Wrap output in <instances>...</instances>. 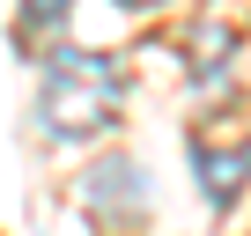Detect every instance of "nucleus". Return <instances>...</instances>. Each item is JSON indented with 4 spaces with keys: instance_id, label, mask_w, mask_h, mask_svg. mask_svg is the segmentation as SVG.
Segmentation results:
<instances>
[{
    "instance_id": "f03ea898",
    "label": "nucleus",
    "mask_w": 251,
    "mask_h": 236,
    "mask_svg": "<svg viewBox=\"0 0 251 236\" xmlns=\"http://www.w3.org/2000/svg\"><path fill=\"white\" fill-rule=\"evenodd\" d=\"M192 170H200V199L207 207H236V192L251 185V133L236 148H214L207 133H192Z\"/></svg>"
},
{
    "instance_id": "20e7f679",
    "label": "nucleus",
    "mask_w": 251,
    "mask_h": 236,
    "mask_svg": "<svg viewBox=\"0 0 251 236\" xmlns=\"http://www.w3.org/2000/svg\"><path fill=\"white\" fill-rule=\"evenodd\" d=\"M67 15H74V0H23V23H30V30H45V23L59 30Z\"/></svg>"
},
{
    "instance_id": "7ed1b4c3",
    "label": "nucleus",
    "mask_w": 251,
    "mask_h": 236,
    "mask_svg": "<svg viewBox=\"0 0 251 236\" xmlns=\"http://www.w3.org/2000/svg\"><path fill=\"white\" fill-rule=\"evenodd\" d=\"M229 59H236V30L229 23H200V37H192V81H222Z\"/></svg>"
},
{
    "instance_id": "f257e3e1",
    "label": "nucleus",
    "mask_w": 251,
    "mask_h": 236,
    "mask_svg": "<svg viewBox=\"0 0 251 236\" xmlns=\"http://www.w3.org/2000/svg\"><path fill=\"white\" fill-rule=\"evenodd\" d=\"M118 111V67L96 59V52H52L45 67V89H37V118L52 141H89L111 126Z\"/></svg>"
},
{
    "instance_id": "39448f33",
    "label": "nucleus",
    "mask_w": 251,
    "mask_h": 236,
    "mask_svg": "<svg viewBox=\"0 0 251 236\" xmlns=\"http://www.w3.org/2000/svg\"><path fill=\"white\" fill-rule=\"evenodd\" d=\"M126 8H163V0H126Z\"/></svg>"
}]
</instances>
